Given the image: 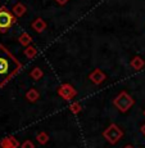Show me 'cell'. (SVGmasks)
<instances>
[{"instance_id":"obj_21","label":"cell","mask_w":145,"mask_h":148,"mask_svg":"<svg viewBox=\"0 0 145 148\" xmlns=\"http://www.w3.org/2000/svg\"><path fill=\"white\" fill-rule=\"evenodd\" d=\"M144 115H145V111H144Z\"/></svg>"},{"instance_id":"obj_10","label":"cell","mask_w":145,"mask_h":148,"mask_svg":"<svg viewBox=\"0 0 145 148\" xmlns=\"http://www.w3.org/2000/svg\"><path fill=\"white\" fill-rule=\"evenodd\" d=\"M48 27L46 22L44 21L42 18H36L35 21L32 22V28L36 31V32H42V31H45Z\"/></svg>"},{"instance_id":"obj_17","label":"cell","mask_w":145,"mask_h":148,"mask_svg":"<svg viewBox=\"0 0 145 148\" xmlns=\"http://www.w3.org/2000/svg\"><path fill=\"white\" fill-rule=\"evenodd\" d=\"M21 148H35V144H33V142H31L30 139H27V140H25L23 143H22Z\"/></svg>"},{"instance_id":"obj_6","label":"cell","mask_w":145,"mask_h":148,"mask_svg":"<svg viewBox=\"0 0 145 148\" xmlns=\"http://www.w3.org/2000/svg\"><path fill=\"white\" fill-rule=\"evenodd\" d=\"M106 79H107L106 73H104L100 68H95V70H94L93 72H90V75H89V80L91 82H94L95 85H100Z\"/></svg>"},{"instance_id":"obj_12","label":"cell","mask_w":145,"mask_h":148,"mask_svg":"<svg viewBox=\"0 0 145 148\" xmlns=\"http://www.w3.org/2000/svg\"><path fill=\"white\" fill-rule=\"evenodd\" d=\"M40 98V93L37 92L36 89H30L28 92L26 93V99L28 102H31V103H33V102H36L37 99Z\"/></svg>"},{"instance_id":"obj_3","label":"cell","mask_w":145,"mask_h":148,"mask_svg":"<svg viewBox=\"0 0 145 148\" xmlns=\"http://www.w3.org/2000/svg\"><path fill=\"white\" fill-rule=\"evenodd\" d=\"M16 18L13 12L8 10L7 7L0 8V32H7L16 23Z\"/></svg>"},{"instance_id":"obj_9","label":"cell","mask_w":145,"mask_h":148,"mask_svg":"<svg viewBox=\"0 0 145 148\" xmlns=\"http://www.w3.org/2000/svg\"><path fill=\"white\" fill-rule=\"evenodd\" d=\"M130 64H131V67H132L135 71H140V70H143V68H144L145 62H144V59L141 58V57L136 56V57H133V58L131 59Z\"/></svg>"},{"instance_id":"obj_18","label":"cell","mask_w":145,"mask_h":148,"mask_svg":"<svg viewBox=\"0 0 145 148\" xmlns=\"http://www.w3.org/2000/svg\"><path fill=\"white\" fill-rule=\"evenodd\" d=\"M58 4H61V5H64V4H67V1L68 0H55Z\"/></svg>"},{"instance_id":"obj_1","label":"cell","mask_w":145,"mask_h":148,"mask_svg":"<svg viewBox=\"0 0 145 148\" xmlns=\"http://www.w3.org/2000/svg\"><path fill=\"white\" fill-rule=\"evenodd\" d=\"M21 70V62L4 45L0 44V88L9 82Z\"/></svg>"},{"instance_id":"obj_15","label":"cell","mask_w":145,"mask_h":148,"mask_svg":"<svg viewBox=\"0 0 145 148\" xmlns=\"http://www.w3.org/2000/svg\"><path fill=\"white\" fill-rule=\"evenodd\" d=\"M36 140L39 142L40 144H46L49 142V134L45 132H40L37 135H36Z\"/></svg>"},{"instance_id":"obj_11","label":"cell","mask_w":145,"mask_h":148,"mask_svg":"<svg viewBox=\"0 0 145 148\" xmlns=\"http://www.w3.org/2000/svg\"><path fill=\"white\" fill-rule=\"evenodd\" d=\"M18 41L21 45H23V47H28V45H31V42H32V38H31V35L28 32H22L21 36L18 38Z\"/></svg>"},{"instance_id":"obj_19","label":"cell","mask_w":145,"mask_h":148,"mask_svg":"<svg viewBox=\"0 0 145 148\" xmlns=\"http://www.w3.org/2000/svg\"><path fill=\"white\" fill-rule=\"evenodd\" d=\"M141 133H143L144 136H145V124L143 125V126H141Z\"/></svg>"},{"instance_id":"obj_8","label":"cell","mask_w":145,"mask_h":148,"mask_svg":"<svg viewBox=\"0 0 145 148\" xmlns=\"http://www.w3.org/2000/svg\"><path fill=\"white\" fill-rule=\"evenodd\" d=\"M12 12H13V14L16 17H22V16L26 14L27 8H26V5H25L23 3H16V4L13 5V8H12Z\"/></svg>"},{"instance_id":"obj_16","label":"cell","mask_w":145,"mask_h":148,"mask_svg":"<svg viewBox=\"0 0 145 148\" xmlns=\"http://www.w3.org/2000/svg\"><path fill=\"white\" fill-rule=\"evenodd\" d=\"M69 110H71V112H72V113L77 115V113L81 112L82 106H81V103H80V102H75V103H72V104L69 106Z\"/></svg>"},{"instance_id":"obj_13","label":"cell","mask_w":145,"mask_h":148,"mask_svg":"<svg viewBox=\"0 0 145 148\" xmlns=\"http://www.w3.org/2000/svg\"><path fill=\"white\" fill-rule=\"evenodd\" d=\"M30 76L31 79H33L35 81H39L42 79V76H44V72H42V70L40 67H33L32 70H31L30 72Z\"/></svg>"},{"instance_id":"obj_7","label":"cell","mask_w":145,"mask_h":148,"mask_svg":"<svg viewBox=\"0 0 145 148\" xmlns=\"http://www.w3.org/2000/svg\"><path fill=\"white\" fill-rule=\"evenodd\" d=\"M0 147L1 148H18L19 142L16 139V136H7V138L0 140Z\"/></svg>"},{"instance_id":"obj_5","label":"cell","mask_w":145,"mask_h":148,"mask_svg":"<svg viewBox=\"0 0 145 148\" xmlns=\"http://www.w3.org/2000/svg\"><path fill=\"white\" fill-rule=\"evenodd\" d=\"M58 95L61 98H63L64 101H72L76 95H77V90L72 86L71 84H62L58 88Z\"/></svg>"},{"instance_id":"obj_14","label":"cell","mask_w":145,"mask_h":148,"mask_svg":"<svg viewBox=\"0 0 145 148\" xmlns=\"http://www.w3.org/2000/svg\"><path fill=\"white\" fill-rule=\"evenodd\" d=\"M25 54H26V57L28 59H33L37 56V49L33 45H28V47H26V49H25Z\"/></svg>"},{"instance_id":"obj_20","label":"cell","mask_w":145,"mask_h":148,"mask_svg":"<svg viewBox=\"0 0 145 148\" xmlns=\"http://www.w3.org/2000/svg\"><path fill=\"white\" fill-rule=\"evenodd\" d=\"M123 148H133L132 146H126V147H123Z\"/></svg>"},{"instance_id":"obj_4","label":"cell","mask_w":145,"mask_h":148,"mask_svg":"<svg viewBox=\"0 0 145 148\" xmlns=\"http://www.w3.org/2000/svg\"><path fill=\"white\" fill-rule=\"evenodd\" d=\"M103 136L109 142L110 144H116L121 140V138L123 136V132L119 129L118 125L116 124H110L103 132Z\"/></svg>"},{"instance_id":"obj_2","label":"cell","mask_w":145,"mask_h":148,"mask_svg":"<svg viewBox=\"0 0 145 148\" xmlns=\"http://www.w3.org/2000/svg\"><path fill=\"white\" fill-rule=\"evenodd\" d=\"M133 103H135V101H133V98L127 92H121L113 99V104H114V106L118 108V111H121V112H127V111L133 106Z\"/></svg>"}]
</instances>
